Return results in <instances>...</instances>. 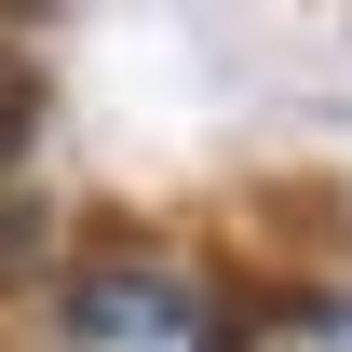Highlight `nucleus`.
<instances>
[{
    "label": "nucleus",
    "mask_w": 352,
    "mask_h": 352,
    "mask_svg": "<svg viewBox=\"0 0 352 352\" xmlns=\"http://www.w3.org/2000/svg\"><path fill=\"white\" fill-rule=\"evenodd\" d=\"M68 352H217V311L163 258H95L68 285Z\"/></svg>",
    "instance_id": "1"
},
{
    "label": "nucleus",
    "mask_w": 352,
    "mask_h": 352,
    "mask_svg": "<svg viewBox=\"0 0 352 352\" xmlns=\"http://www.w3.org/2000/svg\"><path fill=\"white\" fill-rule=\"evenodd\" d=\"M28 109H41V95H28V68H14V54H0V149L28 135Z\"/></svg>",
    "instance_id": "2"
}]
</instances>
